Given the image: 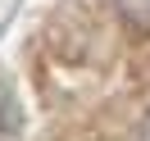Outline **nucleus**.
I'll return each instance as SVG.
<instances>
[{
  "instance_id": "obj_2",
  "label": "nucleus",
  "mask_w": 150,
  "mask_h": 141,
  "mask_svg": "<svg viewBox=\"0 0 150 141\" xmlns=\"http://www.w3.org/2000/svg\"><path fill=\"white\" fill-rule=\"evenodd\" d=\"M137 141H150V114L141 118V128H137Z\"/></svg>"
},
{
  "instance_id": "obj_1",
  "label": "nucleus",
  "mask_w": 150,
  "mask_h": 141,
  "mask_svg": "<svg viewBox=\"0 0 150 141\" xmlns=\"http://www.w3.org/2000/svg\"><path fill=\"white\" fill-rule=\"evenodd\" d=\"M109 5L118 9V18L127 23V28L150 32V0H109Z\"/></svg>"
}]
</instances>
